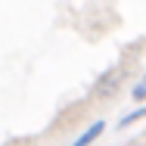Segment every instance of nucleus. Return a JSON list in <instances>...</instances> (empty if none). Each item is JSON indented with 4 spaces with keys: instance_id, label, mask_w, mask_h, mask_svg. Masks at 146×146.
Segmentation results:
<instances>
[{
    "instance_id": "1",
    "label": "nucleus",
    "mask_w": 146,
    "mask_h": 146,
    "mask_svg": "<svg viewBox=\"0 0 146 146\" xmlns=\"http://www.w3.org/2000/svg\"><path fill=\"white\" fill-rule=\"evenodd\" d=\"M103 131H106V121H93V124H90V127H87V131H84V134H81L72 146H90L100 134H103Z\"/></svg>"
},
{
    "instance_id": "2",
    "label": "nucleus",
    "mask_w": 146,
    "mask_h": 146,
    "mask_svg": "<svg viewBox=\"0 0 146 146\" xmlns=\"http://www.w3.org/2000/svg\"><path fill=\"white\" fill-rule=\"evenodd\" d=\"M143 115H146V109H137V112H131V115L121 118V124H131V121H137V118H143Z\"/></svg>"
},
{
    "instance_id": "3",
    "label": "nucleus",
    "mask_w": 146,
    "mask_h": 146,
    "mask_svg": "<svg viewBox=\"0 0 146 146\" xmlns=\"http://www.w3.org/2000/svg\"><path fill=\"white\" fill-rule=\"evenodd\" d=\"M134 100H146V78L137 84V87H134Z\"/></svg>"
}]
</instances>
